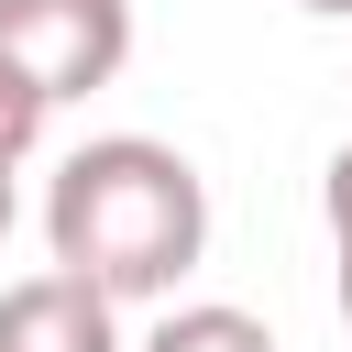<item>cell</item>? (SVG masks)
I'll return each instance as SVG.
<instances>
[{
    "mask_svg": "<svg viewBox=\"0 0 352 352\" xmlns=\"http://www.w3.org/2000/svg\"><path fill=\"white\" fill-rule=\"evenodd\" d=\"M44 253H55V275H77L110 308L176 297L198 275V253H209V187H198V165L176 143L99 132L44 187Z\"/></svg>",
    "mask_w": 352,
    "mask_h": 352,
    "instance_id": "1",
    "label": "cell"
},
{
    "mask_svg": "<svg viewBox=\"0 0 352 352\" xmlns=\"http://www.w3.org/2000/svg\"><path fill=\"white\" fill-rule=\"evenodd\" d=\"M0 66L66 110L132 66V0H0Z\"/></svg>",
    "mask_w": 352,
    "mask_h": 352,
    "instance_id": "2",
    "label": "cell"
},
{
    "mask_svg": "<svg viewBox=\"0 0 352 352\" xmlns=\"http://www.w3.org/2000/svg\"><path fill=\"white\" fill-rule=\"evenodd\" d=\"M0 352H121V308L44 264V275L0 286Z\"/></svg>",
    "mask_w": 352,
    "mask_h": 352,
    "instance_id": "3",
    "label": "cell"
},
{
    "mask_svg": "<svg viewBox=\"0 0 352 352\" xmlns=\"http://www.w3.org/2000/svg\"><path fill=\"white\" fill-rule=\"evenodd\" d=\"M132 352H286L253 308H231V297H187V308H165Z\"/></svg>",
    "mask_w": 352,
    "mask_h": 352,
    "instance_id": "4",
    "label": "cell"
},
{
    "mask_svg": "<svg viewBox=\"0 0 352 352\" xmlns=\"http://www.w3.org/2000/svg\"><path fill=\"white\" fill-rule=\"evenodd\" d=\"M44 121H55V110H44V99H33V88L0 66V176H22V154L44 143Z\"/></svg>",
    "mask_w": 352,
    "mask_h": 352,
    "instance_id": "5",
    "label": "cell"
},
{
    "mask_svg": "<svg viewBox=\"0 0 352 352\" xmlns=\"http://www.w3.org/2000/svg\"><path fill=\"white\" fill-rule=\"evenodd\" d=\"M319 220H330V253H352V143L319 165Z\"/></svg>",
    "mask_w": 352,
    "mask_h": 352,
    "instance_id": "6",
    "label": "cell"
},
{
    "mask_svg": "<svg viewBox=\"0 0 352 352\" xmlns=\"http://www.w3.org/2000/svg\"><path fill=\"white\" fill-rule=\"evenodd\" d=\"M330 264H341V275H330V286H341V319H352V253H330Z\"/></svg>",
    "mask_w": 352,
    "mask_h": 352,
    "instance_id": "7",
    "label": "cell"
},
{
    "mask_svg": "<svg viewBox=\"0 0 352 352\" xmlns=\"http://www.w3.org/2000/svg\"><path fill=\"white\" fill-rule=\"evenodd\" d=\"M297 11H319V22H352V0H297Z\"/></svg>",
    "mask_w": 352,
    "mask_h": 352,
    "instance_id": "8",
    "label": "cell"
},
{
    "mask_svg": "<svg viewBox=\"0 0 352 352\" xmlns=\"http://www.w3.org/2000/svg\"><path fill=\"white\" fill-rule=\"evenodd\" d=\"M11 209H22V198H11V176H0V242H11Z\"/></svg>",
    "mask_w": 352,
    "mask_h": 352,
    "instance_id": "9",
    "label": "cell"
}]
</instances>
